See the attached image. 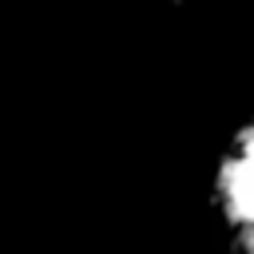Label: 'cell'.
<instances>
[{
	"label": "cell",
	"mask_w": 254,
	"mask_h": 254,
	"mask_svg": "<svg viewBox=\"0 0 254 254\" xmlns=\"http://www.w3.org/2000/svg\"><path fill=\"white\" fill-rule=\"evenodd\" d=\"M206 206L226 254H254V115L226 131L210 163Z\"/></svg>",
	"instance_id": "obj_1"
}]
</instances>
